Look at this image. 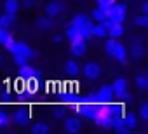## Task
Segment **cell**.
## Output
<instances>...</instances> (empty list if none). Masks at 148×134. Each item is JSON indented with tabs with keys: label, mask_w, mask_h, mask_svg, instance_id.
<instances>
[{
	"label": "cell",
	"mask_w": 148,
	"mask_h": 134,
	"mask_svg": "<svg viewBox=\"0 0 148 134\" xmlns=\"http://www.w3.org/2000/svg\"><path fill=\"white\" fill-rule=\"evenodd\" d=\"M4 45L9 49V52H12V56L19 54V56H26L28 59H32V57H33V51H32V47H30L28 44H23V42H16V40L9 38V40L4 44Z\"/></svg>",
	"instance_id": "cell-1"
},
{
	"label": "cell",
	"mask_w": 148,
	"mask_h": 134,
	"mask_svg": "<svg viewBox=\"0 0 148 134\" xmlns=\"http://www.w3.org/2000/svg\"><path fill=\"white\" fill-rule=\"evenodd\" d=\"M113 98H115V94H113V87H112V85H108V84L101 85V87H99V91H98V94H96V99L105 101V103H110Z\"/></svg>",
	"instance_id": "cell-2"
},
{
	"label": "cell",
	"mask_w": 148,
	"mask_h": 134,
	"mask_svg": "<svg viewBox=\"0 0 148 134\" xmlns=\"http://www.w3.org/2000/svg\"><path fill=\"white\" fill-rule=\"evenodd\" d=\"M84 75H86L87 79H91V80H96V79L101 75L99 64H96V63H89V64H86V66H84Z\"/></svg>",
	"instance_id": "cell-3"
},
{
	"label": "cell",
	"mask_w": 148,
	"mask_h": 134,
	"mask_svg": "<svg viewBox=\"0 0 148 134\" xmlns=\"http://www.w3.org/2000/svg\"><path fill=\"white\" fill-rule=\"evenodd\" d=\"M70 49L75 56H84L86 54V40L84 38H73Z\"/></svg>",
	"instance_id": "cell-4"
},
{
	"label": "cell",
	"mask_w": 148,
	"mask_h": 134,
	"mask_svg": "<svg viewBox=\"0 0 148 134\" xmlns=\"http://www.w3.org/2000/svg\"><path fill=\"white\" fill-rule=\"evenodd\" d=\"M84 117H87V118H96V115H98V103H92V105H82L80 108H77Z\"/></svg>",
	"instance_id": "cell-5"
},
{
	"label": "cell",
	"mask_w": 148,
	"mask_h": 134,
	"mask_svg": "<svg viewBox=\"0 0 148 134\" xmlns=\"http://www.w3.org/2000/svg\"><path fill=\"white\" fill-rule=\"evenodd\" d=\"M112 87H113V94L115 96H125L127 94V80L125 79H117Z\"/></svg>",
	"instance_id": "cell-6"
},
{
	"label": "cell",
	"mask_w": 148,
	"mask_h": 134,
	"mask_svg": "<svg viewBox=\"0 0 148 134\" xmlns=\"http://www.w3.org/2000/svg\"><path fill=\"white\" fill-rule=\"evenodd\" d=\"M30 117H32L30 108H19V110L14 113V120H16L19 125H25V124L30 120Z\"/></svg>",
	"instance_id": "cell-7"
},
{
	"label": "cell",
	"mask_w": 148,
	"mask_h": 134,
	"mask_svg": "<svg viewBox=\"0 0 148 134\" xmlns=\"http://www.w3.org/2000/svg\"><path fill=\"white\" fill-rule=\"evenodd\" d=\"M106 33H108L112 38H119V37H122V33H124V26H122V23H112V21H110V25H108V28H106Z\"/></svg>",
	"instance_id": "cell-8"
},
{
	"label": "cell",
	"mask_w": 148,
	"mask_h": 134,
	"mask_svg": "<svg viewBox=\"0 0 148 134\" xmlns=\"http://www.w3.org/2000/svg\"><path fill=\"white\" fill-rule=\"evenodd\" d=\"M80 127H82L80 125V120L75 118V117H70V118L64 120V131L66 132H79Z\"/></svg>",
	"instance_id": "cell-9"
},
{
	"label": "cell",
	"mask_w": 148,
	"mask_h": 134,
	"mask_svg": "<svg viewBox=\"0 0 148 134\" xmlns=\"http://www.w3.org/2000/svg\"><path fill=\"white\" fill-rule=\"evenodd\" d=\"M125 16H127V7L125 5H115V14L110 21L112 23H124Z\"/></svg>",
	"instance_id": "cell-10"
},
{
	"label": "cell",
	"mask_w": 148,
	"mask_h": 134,
	"mask_svg": "<svg viewBox=\"0 0 148 134\" xmlns=\"http://www.w3.org/2000/svg\"><path fill=\"white\" fill-rule=\"evenodd\" d=\"M71 25H75V26H79V28H91V26H92L91 21H89V18L84 16V14H77L75 18H73Z\"/></svg>",
	"instance_id": "cell-11"
},
{
	"label": "cell",
	"mask_w": 148,
	"mask_h": 134,
	"mask_svg": "<svg viewBox=\"0 0 148 134\" xmlns=\"http://www.w3.org/2000/svg\"><path fill=\"white\" fill-rule=\"evenodd\" d=\"M59 12H61V4H59V2H49V4L45 5V14H47L49 18H56Z\"/></svg>",
	"instance_id": "cell-12"
},
{
	"label": "cell",
	"mask_w": 148,
	"mask_h": 134,
	"mask_svg": "<svg viewBox=\"0 0 148 134\" xmlns=\"http://www.w3.org/2000/svg\"><path fill=\"white\" fill-rule=\"evenodd\" d=\"M18 9H19V2H18V0H5V2H4V11L7 14H16Z\"/></svg>",
	"instance_id": "cell-13"
},
{
	"label": "cell",
	"mask_w": 148,
	"mask_h": 134,
	"mask_svg": "<svg viewBox=\"0 0 148 134\" xmlns=\"http://www.w3.org/2000/svg\"><path fill=\"white\" fill-rule=\"evenodd\" d=\"M112 57H115V59H119V61H125V57H127L125 47H124L122 44H117V47H115L113 52H112Z\"/></svg>",
	"instance_id": "cell-14"
},
{
	"label": "cell",
	"mask_w": 148,
	"mask_h": 134,
	"mask_svg": "<svg viewBox=\"0 0 148 134\" xmlns=\"http://www.w3.org/2000/svg\"><path fill=\"white\" fill-rule=\"evenodd\" d=\"M64 72H66V75H70V77H75V75L79 73V64H77L75 61H66Z\"/></svg>",
	"instance_id": "cell-15"
},
{
	"label": "cell",
	"mask_w": 148,
	"mask_h": 134,
	"mask_svg": "<svg viewBox=\"0 0 148 134\" xmlns=\"http://www.w3.org/2000/svg\"><path fill=\"white\" fill-rule=\"evenodd\" d=\"M12 21H14V14H2L0 16V28H4V30H7L11 25H12Z\"/></svg>",
	"instance_id": "cell-16"
},
{
	"label": "cell",
	"mask_w": 148,
	"mask_h": 134,
	"mask_svg": "<svg viewBox=\"0 0 148 134\" xmlns=\"http://www.w3.org/2000/svg\"><path fill=\"white\" fill-rule=\"evenodd\" d=\"M37 25H38L40 30H51V28H52V18H49V16L38 18V19H37Z\"/></svg>",
	"instance_id": "cell-17"
},
{
	"label": "cell",
	"mask_w": 148,
	"mask_h": 134,
	"mask_svg": "<svg viewBox=\"0 0 148 134\" xmlns=\"http://www.w3.org/2000/svg\"><path fill=\"white\" fill-rule=\"evenodd\" d=\"M92 35H96V37H101V38H105L108 33H106V28H105V25L103 23H99V25H92Z\"/></svg>",
	"instance_id": "cell-18"
},
{
	"label": "cell",
	"mask_w": 148,
	"mask_h": 134,
	"mask_svg": "<svg viewBox=\"0 0 148 134\" xmlns=\"http://www.w3.org/2000/svg\"><path fill=\"white\" fill-rule=\"evenodd\" d=\"M66 35H68V38H82V35H80V30H79V26H75V25H70L68 26V30H66Z\"/></svg>",
	"instance_id": "cell-19"
},
{
	"label": "cell",
	"mask_w": 148,
	"mask_h": 134,
	"mask_svg": "<svg viewBox=\"0 0 148 134\" xmlns=\"http://www.w3.org/2000/svg\"><path fill=\"white\" fill-rule=\"evenodd\" d=\"M51 129L45 125V124H42V122H37L33 127H32V132H35V134H47Z\"/></svg>",
	"instance_id": "cell-20"
},
{
	"label": "cell",
	"mask_w": 148,
	"mask_h": 134,
	"mask_svg": "<svg viewBox=\"0 0 148 134\" xmlns=\"http://www.w3.org/2000/svg\"><path fill=\"white\" fill-rule=\"evenodd\" d=\"M132 56H134L136 59H141V57L145 56V47H143L141 44H134V45H132Z\"/></svg>",
	"instance_id": "cell-21"
},
{
	"label": "cell",
	"mask_w": 148,
	"mask_h": 134,
	"mask_svg": "<svg viewBox=\"0 0 148 134\" xmlns=\"http://www.w3.org/2000/svg\"><path fill=\"white\" fill-rule=\"evenodd\" d=\"M136 85L139 89H148V77L146 75H138L136 77Z\"/></svg>",
	"instance_id": "cell-22"
},
{
	"label": "cell",
	"mask_w": 148,
	"mask_h": 134,
	"mask_svg": "<svg viewBox=\"0 0 148 134\" xmlns=\"http://www.w3.org/2000/svg\"><path fill=\"white\" fill-rule=\"evenodd\" d=\"M122 120H124V124H125V127H127L129 131L136 127V117H131V115L124 117V115H122Z\"/></svg>",
	"instance_id": "cell-23"
},
{
	"label": "cell",
	"mask_w": 148,
	"mask_h": 134,
	"mask_svg": "<svg viewBox=\"0 0 148 134\" xmlns=\"http://www.w3.org/2000/svg\"><path fill=\"white\" fill-rule=\"evenodd\" d=\"M134 25H138V26H148V16H146V14L136 16V18H134Z\"/></svg>",
	"instance_id": "cell-24"
},
{
	"label": "cell",
	"mask_w": 148,
	"mask_h": 134,
	"mask_svg": "<svg viewBox=\"0 0 148 134\" xmlns=\"http://www.w3.org/2000/svg\"><path fill=\"white\" fill-rule=\"evenodd\" d=\"M117 44H119V42H117L115 38H108V40H106V44H105V49H106V52H108L110 56H112V52H113V49L117 47Z\"/></svg>",
	"instance_id": "cell-25"
},
{
	"label": "cell",
	"mask_w": 148,
	"mask_h": 134,
	"mask_svg": "<svg viewBox=\"0 0 148 134\" xmlns=\"http://www.w3.org/2000/svg\"><path fill=\"white\" fill-rule=\"evenodd\" d=\"M92 19H96V21H99V23H103V21H106V18H105V14H103V11H101L99 7L92 11Z\"/></svg>",
	"instance_id": "cell-26"
},
{
	"label": "cell",
	"mask_w": 148,
	"mask_h": 134,
	"mask_svg": "<svg viewBox=\"0 0 148 134\" xmlns=\"http://www.w3.org/2000/svg\"><path fill=\"white\" fill-rule=\"evenodd\" d=\"M9 38H11L9 31H7V30H4V28H0V44H5Z\"/></svg>",
	"instance_id": "cell-27"
},
{
	"label": "cell",
	"mask_w": 148,
	"mask_h": 134,
	"mask_svg": "<svg viewBox=\"0 0 148 134\" xmlns=\"http://www.w3.org/2000/svg\"><path fill=\"white\" fill-rule=\"evenodd\" d=\"M5 125H9V117L0 110V127H5Z\"/></svg>",
	"instance_id": "cell-28"
},
{
	"label": "cell",
	"mask_w": 148,
	"mask_h": 134,
	"mask_svg": "<svg viewBox=\"0 0 148 134\" xmlns=\"http://www.w3.org/2000/svg\"><path fill=\"white\" fill-rule=\"evenodd\" d=\"M14 61H16L18 66H21V64L28 63V57H26V56H19V54H16V56H14Z\"/></svg>",
	"instance_id": "cell-29"
},
{
	"label": "cell",
	"mask_w": 148,
	"mask_h": 134,
	"mask_svg": "<svg viewBox=\"0 0 148 134\" xmlns=\"http://www.w3.org/2000/svg\"><path fill=\"white\" fill-rule=\"evenodd\" d=\"M139 115H141V118H148V105H141V110H139Z\"/></svg>",
	"instance_id": "cell-30"
},
{
	"label": "cell",
	"mask_w": 148,
	"mask_h": 134,
	"mask_svg": "<svg viewBox=\"0 0 148 134\" xmlns=\"http://www.w3.org/2000/svg\"><path fill=\"white\" fill-rule=\"evenodd\" d=\"M110 4H115V0H98V7H105Z\"/></svg>",
	"instance_id": "cell-31"
},
{
	"label": "cell",
	"mask_w": 148,
	"mask_h": 134,
	"mask_svg": "<svg viewBox=\"0 0 148 134\" xmlns=\"http://www.w3.org/2000/svg\"><path fill=\"white\" fill-rule=\"evenodd\" d=\"M54 115H56V117H63V115H64V111H63L61 108H58V110L54 111Z\"/></svg>",
	"instance_id": "cell-32"
},
{
	"label": "cell",
	"mask_w": 148,
	"mask_h": 134,
	"mask_svg": "<svg viewBox=\"0 0 148 134\" xmlns=\"http://www.w3.org/2000/svg\"><path fill=\"white\" fill-rule=\"evenodd\" d=\"M141 9H143V14H146V12H148V4H146V2H143Z\"/></svg>",
	"instance_id": "cell-33"
},
{
	"label": "cell",
	"mask_w": 148,
	"mask_h": 134,
	"mask_svg": "<svg viewBox=\"0 0 148 134\" xmlns=\"http://www.w3.org/2000/svg\"><path fill=\"white\" fill-rule=\"evenodd\" d=\"M61 40H63V37H61V35H56V37H54V42H61Z\"/></svg>",
	"instance_id": "cell-34"
},
{
	"label": "cell",
	"mask_w": 148,
	"mask_h": 134,
	"mask_svg": "<svg viewBox=\"0 0 148 134\" xmlns=\"http://www.w3.org/2000/svg\"><path fill=\"white\" fill-rule=\"evenodd\" d=\"M32 4H33V0H25V5H26V7H30Z\"/></svg>",
	"instance_id": "cell-35"
},
{
	"label": "cell",
	"mask_w": 148,
	"mask_h": 134,
	"mask_svg": "<svg viewBox=\"0 0 148 134\" xmlns=\"http://www.w3.org/2000/svg\"><path fill=\"white\" fill-rule=\"evenodd\" d=\"M0 61H2V57H0Z\"/></svg>",
	"instance_id": "cell-36"
}]
</instances>
